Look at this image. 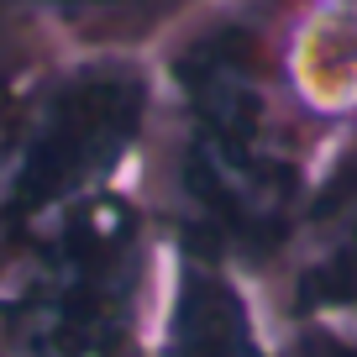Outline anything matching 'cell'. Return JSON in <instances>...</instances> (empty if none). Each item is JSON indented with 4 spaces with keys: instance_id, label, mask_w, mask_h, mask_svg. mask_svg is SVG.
I'll list each match as a JSON object with an SVG mask.
<instances>
[{
    "instance_id": "cell-1",
    "label": "cell",
    "mask_w": 357,
    "mask_h": 357,
    "mask_svg": "<svg viewBox=\"0 0 357 357\" xmlns=\"http://www.w3.org/2000/svg\"><path fill=\"white\" fill-rule=\"evenodd\" d=\"M174 357H263L252 347L247 315L236 310V300L221 284H195L190 305L174 326Z\"/></svg>"
},
{
    "instance_id": "cell-2",
    "label": "cell",
    "mask_w": 357,
    "mask_h": 357,
    "mask_svg": "<svg viewBox=\"0 0 357 357\" xmlns=\"http://www.w3.org/2000/svg\"><path fill=\"white\" fill-rule=\"evenodd\" d=\"M326 294H342V300H357V231L336 247V257L326 263Z\"/></svg>"
},
{
    "instance_id": "cell-3",
    "label": "cell",
    "mask_w": 357,
    "mask_h": 357,
    "mask_svg": "<svg viewBox=\"0 0 357 357\" xmlns=\"http://www.w3.org/2000/svg\"><path fill=\"white\" fill-rule=\"evenodd\" d=\"M305 357H357V352H347V347H336V342H310Z\"/></svg>"
}]
</instances>
